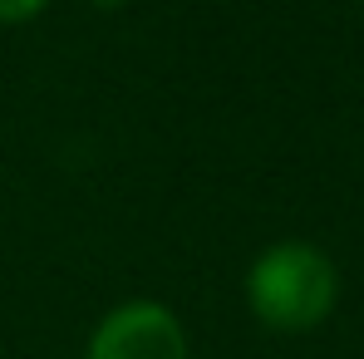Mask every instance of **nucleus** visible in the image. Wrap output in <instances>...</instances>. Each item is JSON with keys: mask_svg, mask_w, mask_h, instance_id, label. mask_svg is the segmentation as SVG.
Listing matches in <instances>:
<instances>
[{"mask_svg": "<svg viewBox=\"0 0 364 359\" xmlns=\"http://www.w3.org/2000/svg\"><path fill=\"white\" fill-rule=\"evenodd\" d=\"M242 296L256 325H266L276 335H305L335 315L340 266L315 241H271L251 256L242 276Z\"/></svg>", "mask_w": 364, "mask_h": 359, "instance_id": "nucleus-1", "label": "nucleus"}, {"mask_svg": "<svg viewBox=\"0 0 364 359\" xmlns=\"http://www.w3.org/2000/svg\"><path fill=\"white\" fill-rule=\"evenodd\" d=\"M84 359H192V340L168 300L133 296L94 320Z\"/></svg>", "mask_w": 364, "mask_h": 359, "instance_id": "nucleus-2", "label": "nucleus"}, {"mask_svg": "<svg viewBox=\"0 0 364 359\" xmlns=\"http://www.w3.org/2000/svg\"><path fill=\"white\" fill-rule=\"evenodd\" d=\"M55 0H0V25H30L35 15H45Z\"/></svg>", "mask_w": 364, "mask_h": 359, "instance_id": "nucleus-3", "label": "nucleus"}]
</instances>
